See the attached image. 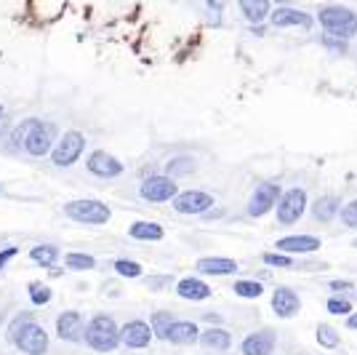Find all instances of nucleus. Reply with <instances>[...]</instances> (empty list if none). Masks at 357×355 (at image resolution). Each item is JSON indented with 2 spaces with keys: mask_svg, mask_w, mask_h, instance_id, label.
Returning <instances> with one entry per match:
<instances>
[{
  "mask_svg": "<svg viewBox=\"0 0 357 355\" xmlns=\"http://www.w3.org/2000/svg\"><path fill=\"white\" fill-rule=\"evenodd\" d=\"M8 339L17 345L24 355H46L49 353V331L33 321V313H21L8 326Z\"/></svg>",
  "mask_w": 357,
  "mask_h": 355,
  "instance_id": "nucleus-1",
  "label": "nucleus"
},
{
  "mask_svg": "<svg viewBox=\"0 0 357 355\" xmlns=\"http://www.w3.org/2000/svg\"><path fill=\"white\" fill-rule=\"evenodd\" d=\"M83 339L85 345L91 350H96V353H112L120 345V329L112 315L99 313V315H94L91 321L85 323Z\"/></svg>",
  "mask_w": 357,
  "mask_h": 355,
  "instance_id": "nucleus-2",
  "label": "nucleus"
},
{
  "mask_svg": "<svg viewBox=\"0 0 357 355\" xmlns=\"http://www.w3.org/2000/svg\"><path fill=\"white\" fill-rule=\"evenodd\" d=\"M317 22L325 30L328 38H339V40H349L357 35V14L344 8V6H323L317 11Z\"/></svg>",
  "mask_w": 357,
  "mask_h": 355,
  "instance_id": "nucleus-3",
  "label": "nucleus"
},
{
  "mask_svg": "<svg viewBox=\"0 0 357 355\" xmlns=\"http://www.w3.org/2000/svg\"><path fill=\"white\" fill-rule=\"evenodd\" d=\"M64 217L78 224H91V227H99L112 220V211L110 206L102 201H94V198H80V201H69L64 203Z\"/></svg>",
  "mask_w": 357,
  "mask_h": 355,
  "instance_id": "nucleus-4",
  "label": "nucleus"
},
{
  "mask_svg": "<svg viewBox=\"0 0 357 355\" xmlns=\"http://www.w3.org/2000/svg\"><path fill=\"white\" fill-rule=\"evenodd\" d=\"M83 150H85V136L80 131H64V134L53 142L49 155H51V163L56 169H69V166H75L80 160Z\"/></svg>",
  "mask_w": 357,
  "mask_h": 355,
  "instance_id": "nucleus-5",
  "label": "nucleus"
},
{
  "mask_svg": "<svg viewBox=\"0 0 357 355\" xmlns=\"http://www.w3.org/2000/svg\"><path fill=\"white\" fill-rule=\"evenodd\" d=\"M275 211H277V224H283V227L296 224L306 211V192L302 187H290L286 192H280Z\"/></svg>",
  "mask_w": 357,
  "mask_h": 355,
  "instance_id": "nucleus-6",
  "label": "nucleus"
},
{
  "mask_svg": "<svg viewBox=\"0 0 357 355\" xmlns=\"http://www.w3.org/2000/svg\"><path fill=\"white\" fill-rule=\"evenodd\" d=\"M214 195L211 192H203V190H184V192H176L171 198V206L176 214H187V217H198V214H205L211 211L214 206Z\"/></svg>",
  "mask_w": 357,
  "mask_h": 355,
  "instance_id": "nucleus-7",
  "label": "nucleus"
},
{
  "mask_svg": "<svg viewBox=\"0 0 357 355\" xmlns=\"http://www.w3.org/2000/svg\"><path fill=\"white\" fill-rule=\"evenodd\" d=\"M53 142H56V126L53 123H40L35 120V126L30 129V134L24 139V152L33 155V158H46L51 152Z\"/></svg>",
  "mask_w": 357,
  "mask_h": 355,
  "instance_id": "nucleus-8",
  "label": "nucleus"
},
{
  "mask_svg": "<svg viewBox=\"0 0 357 355\" xmlns=\"http://www.w3.org/2000/svg\"><path fill=\"white\" fill-rule=\"evenodd\" d=\"M176 192H179L176 179H171V176H166V174L147 176V179L139 185V195H141L147 203H166V201H171Z\"/></svg>",
  "mask_w": 357,
  "mask_h": 355,
  "instance_id": "nucleus-9",
  "label": "nucleus"
},
{
  "mask_svg": "<svg viewBox=\"0 0 357 355\" xmlns=\"http://www.w3.org/2000/svg\"><path fill=\"white\" fill-rule=\"evenodd\" d=\"M280 187L272 185V182H264V185H259L254 190V195H251V201H248V217L251 220H259V217H264V214H270L275 206H277V198H280Z\"/></svg>",
  "mask_w": 357,
  "mask_h": 355,
  "instance_id": "nucleus-10",
  "label": "nucleus"
},
{
  "mask_svg": "<svg viewBox=\"0 0 357 355\" xmlns=\"http://www.w3.org/2000/svg\"><path fill=\"white\" fill-rule=\"evenodd\" d=\"M85 169L91 171L94 176H99V179H115L125 171V166L107 150H94L85 158Z\"/></svg>",
  "mask_w": 357,
  "mask_h": 355,
  "instance_id": "nucleus-11",
  "label": "nucleus"
},
{
  "mask_svg": "<svg viewBox=\"0 0 357 355\" xmlns=\"http://www.w3.org/2000/svg\"><path fill=\"white\" fill-rule=\"evenodd\" d=\"M153 342V329L147 321H128L120 329V345H125L128 350H144Z\"/></svg>",
  "mask_w": 357,
  "mask_h": 355,
  "instance_id": "nucleus-12",
  "label": "nucleus"
},
{
  "mask_svg": "<svg viewBox=\"0 0 357 355\" xmlns=\"http://www.w3.org/2000/svg\"><path fill=\"white\" fill-rule=\"evenodd\" d=\"M275 345H277V337L272 329H259L240 342V355H272Z\"/></svg>",
  "mask_w": 357,
  "mask_h": 355,
  "instance_id": "nucleus-13",
  "label": "nucleus"
},
{
  "mask_svg": "<svg viewBox=\"0 0 357 355\" xmlns=\"http://www.w3.org/2000/svg\"><path fill=\"white\" fill-rule=\"evenodd\" d=\"M270 22H272V27H280V30H283V27H302V30H309L315 19L309 17L306 11H302V8L280 6V8L270 11Z\"/></svg>",
  "mask_w": 357,
  "mask_h": 355,
  "instance_id": "nucleus-14",
  "label": "nucleus"
},
{
  "mask_svg": "<svg viewBox=\"0 0 357 355\" xmlns=\"http://www.w3.org/2000/svg\"><path fill=\"white\" fill-rule=\"evenodd\" d=\"M83 315L78 310H67L56 318V337L62 342H80L83 339Z\"/></svg>",
  "mask_w": 357,
  "mask_h": 355,
  "instance_id": "nucleus-15",
  "label": "nucleus"
},
{
  "mask_svg": "<svg viewBox=\"0 0 357 355\" xmlns=\"http://www.w3.org/2000/svg\"><path fill=\"white\" fill-rule=\"evenodd\" d=\"M299 310H302V299H299V294H296L293 288L280 286L272 294L275 315H280V318H293V315H299Z\"/></svg>",
  "mask_w": 357,
  "mask_h": 355,
  "instance_id": "nucleus-16",
  "label": "nucleus"
},
{
  "mask_svg": "<svg viewBox=\"0 0 357 355\" xmlns=\"http://www.w3.org/2000/svg\"><path fill=\"white\" fill-rule=\"evenodd\" d=\"M320 246H323V240L315 236H288L275 243V249H280L283 254H312Z\"/></svg>",
  "mask_w": 357,
  "mask_h": 355,
  "instance_id": "nucleus-17",
  "label": "nucleus"
},
{
  "mask_svg": "<svg viewBox=\"0 0 357 355\" xmlns=\"http://www.w3.org/2000/svg\"><path fill=\"white\" fill-rule=\"evenodd\" d=\"M195 267L203 275H232V272H238V262L227 259V256H203V259H198Z\"/></svg>",
  "mask_w": 357,
  "mask_h": 355,
  "instance_id": "nucleus-18",
  "label": "nucleus"
},
{
  "mask_svg": "<svg viewBox=\"0 0 357 355\" xmlns=\"http://www.w3.org/2000/svg\"><path fill=\"white\" fill-rule=\"evenodd\" d=\"M198 337H200V329H198V323L192 321H173L168 334H166V339L173 342V345H195Z\"/></svg>",
  "mask_w": 357,
  "mask_h": 355,
  "instance_id": "nucleus-19",
  "label": "nucleus"
},
{
  "mask_svg": "<svg viewBox=\"0 0 357 355\" xmlns=\"http://www.w3.org/2000/svg\"><path fill=\"white\" fill-rule=\"evenodd\" d=\"M176 294L182 299H189V302H200V299H208L211 297V286L203 283L200 278H182L176 283Z\"/></svg>",
  "mask_w": 357,
  "mask_h": 355,
  "instance_id": "nucleus-20",
  "label": "nucleus"
},
{
  "mask_svg": "<svg viewBox=\"0 0 357 355\" xmlns=\"http://www.w3.org/2000/svg\"><path fill=\"white\" fill-rule=\"evenodd\" d=\"M240 6V14L245 17V22H251V24H261L264 19L270 17V11H272V3L270 0H238Z\"/></svg>",
  "mask_w": 357,
  "mask_h": 355,
  "instance_id": "nucleus-21",
  "label": "nucleus"
},
{
  "mask_svg": "<svg viewBox=\"0 0 357 355\" xmlns=\"http://www.w3.org/2000/svg\"><path fill=\"white\" fill-rule=\"evenodd\" d=\"M198 342L203 345V347H208V350H219V353H224V350H229L232 347V334L227 331V329H205V331H200V337H198Z\"/></svg>",
  "mask_w": 357,
  "mask_h": 355,
  "instance_id": "nucleus-22",
  "label": "nucleus"
},
{
  "mask_svg": "<svg viewBox=\"0 0 357 355\" xmlns=\"http://www.w3.org/2000/svg\"><path fill=\"white\" fill-rule=\"evenodd\" d=\"M339 208L341 206L336 195H323V198H317V201L312 203V217L317 222H323V224H331V222L336 220Z\"/></svg>",
  "mask_w": 357,
  "mask_h": 355,
  "instance_id": "nucleus-23",
  "label": "nucleus"
},
{
  "mask_svg": "<svg viewBox=\"0 0 357 355\" xmlns=\"http://www.w3.org/2000/svg\"><path fill=\"white\" fill-rule=\"evenodd\" d=\"M128 236L134 238V240H163L166 230L157 222H134L128 227Z\"/></svg>",
  "mask_w": 357,
  "mask_h": 355,
  "instance_id": "nucleus-24",
  "label": "nucleus"
},
{
  "mask_svg": "<svg viewBox=\"0 0 357 355\" xmlns=\"http://www.w3.org/2000/svg\"><path fill=\"white\" fill-rule=\"evenodd\" d=\"M59 256H62V251L53 243H37V246L30 249V259L40 267H53L59 262Z\"/></svg>",
  "mask_w": 357,
  "mask_h": 355,
  "instance_id": "nucleus-25",
  "label": "nucleus"
},
{
  "mask_svg": "<svg viewBox=\"0 0 357 355\" xmlns=\"http://www.w3.org/2000/svg\"><path fill=\"white\" fill-rule=\"evenodd\" d=\"M195 169H198V163H195L192 155H176L166 163V176H171V179L187 176V174H195Z\"/></svg>",
  "mask_w": 357,
  "mask_h": 355,
  "instance_id": "nucleus-26",
  "label": "nucleus"
},
{
  "mask_svg": "<svg viewBox=\"0 0 357 355\" xmlns=\"http://www.w3.org/2000/svg\"><path fill=\"white\" fill-rule=\"evenodd\" d=\"M64 265H67L69 270H94L96 267V259L91 256V254H80V251H69L67 256H64Z\"/></svg>",
  "mask_w": 357,
  "mask_h": 355,
  "instance_id": "nucleus-27",
  "label": "nucleus"
},
{
  "mask_svg": "<svg viewBox=\"0 0 357 355\" xmlns=\"http://www.w3.org/2000/svg\"><path fill=\"white\" fill-rule=\"evenodd\" d=\"M176 321L171 313H166V310H160V313H155L153 321H150V329H153V337L157 339H166V334H168L171 323Z\"/></svg>",
  "mask_w": 357,
  "mask_h": 355,
  "instance_id": "nucleus-28",
  "label": "nucleus"
},
{
  "mask_svg": "<svg viewBox=\"0 0 357 355\" xmlns=\"http://www.w3.org/2000/svg\"><path fill=\"white\" fill-rule=\"evenodd\" d=\"M317 342H320V347H325V350H333V347H339V334H336V329L333 326H325V323H320L317 326Z\"/></svg>",
  "mask_w": 357,
  "mask_h": 355,
  "instance_id": "nucleus-29",
  "label": "nucleus"
},
{
  "mask_svg": "<svg viewBox=\"0 0 357 355\" xmlns=\"http://www.w3.org/2000/svg\"><path fill=\"white\" fill-rule=\"evenodd\" d=\"M235 294L243 297V299H256V297L264 294V286L259 281H238L235 283Z\"/></svg>",
  "mask_w": 357,
  "mask_h": 355,
  "instance_id": "nucleus-30",
  "label": "nucleus"
},
{
  "mask_svg": "<svg viewBox=\"0 0 357 355\" xmlns=\"http://www.w3.org/2000/svg\"><path fill=\"white\" fill-rule=\"evenodd\" d=\"M112 267H115V272H118L120 278H139L141 275V265L131 262V259H118Z\"/></svg>",
  "mask_w": 357,
  "mask_h": 355,
  "instance_id": "nucleus-31",
  "label": "nucleus"
},
{
  "mask_svg": "<svg viewBox=\"0 0 357 355\" xmlns=\"http://www.w3.org/2000/svg\"><path fill=\"white\" fill-rule=\"evenodd\" d=\"M339 220H341V224H344V227H357V198L341 206Z\"/></svg>",
  "mask_w": 357,
  "mask_h": 355,
  "instance_id": "nucleus-32",
  "label": "nucleus"
},
{
  "mask_svg": "<svg viewBox=\"0 0 357 355\" xmlns=\"http://www.w3.org/2000/svg\"><path fill=\"white\" fill-rule=\"evenodd\" d=\"M35 120H37V118L21 120L17 129L11 131V142H14V147H21V145H24V139H27V134H30V129L35 126Z\"/></svg>",
  "mask_w": 357,
  "mask_h": 355,
  "instance_id": "nucleus-33",
  "label": "nucleus"
},
{
  "mask_svg": "<svg viewBox=\"0 0 357 355\" xmlns=\"http://www.w3.org/2000/svg\"><path fill=\"white\" fill-rule=\"evenodd\" d=\"M30 299H33V304H49L51 302V288L43 286V283H33L30 286Z\"/></svg>",
  "mask_w": 357,
  "mask_h": 355,
  "instance_id": "nucleus-34",
  "label": "nucleus"
},
{
  "mask_svg": "<svg viewBox=\"0 0 357 355\" xmlns=\"http://www.w3.org/2000/svg\"><path fill=\"white\" fill-rule=\"evenodd\" d=\"M261 262L272 265V267H293L290 254H261Z\"/></svg>",
  "mask_w": 357,
  "mask_h": 355,
  "instance_id": "nucleus-35",
  "label": "nucleus"
},
{
  "mask_svg": "<svg viewBox=\"0 0 357 355\" xmlns=\"http://www.w3.org/2000/svg\"><path fill=\"white\" fill-rule=\"evenodd\" d=\"M328 313H333V315H347V313H352V302H349V299H336V297H331V299H328Z\"/></svg>",
  "mask_w": 357,
  "mask_h": 355,
  "instance_id": "nucleus-36",
  "label": "nucleus"
},
{
  "mask_svg": "<svg viewBox=\"0 0 357 355\" xmlns=\"http://www.w3.org/2000/svg\"><path fill=\"white\" fill-rule=\"evenodd\" d=\"M17 254H19L17 246H8V249H3V251H0V270H3V267H6V265H8V262L17 256Z\"/></svg>",
  "mask_w": 357,
  "mask_h": 355,
  "instance_id": "nucleus-37",
  "label": "nucleus"
},
{
  "mask_svg": "<svg viewBox=\"0 0 357 355\" xmlns=\"http://www.w3.org/2000/svg\"><path fill=\"white\" fill-rule=\"evenodd\" d=\"M331 291H352L349 281H331Z\"/></svg>",
  "mask_w": 357,
  "mask_h": 355,
  "instance_id": "nucleus-38",
  "label": "nucleus"
},
{
  "mask_svg": "<svg viewBox=\"0 0 357 355\" xmlns=\"http://www.w3.org/2000/svg\"><path fill=\"white\" fill-rule=\"evenodd\" d=\"M347 329H352V331H357V313H352V315L347 318Z\"/></svg>",
  "mask_w": 357,
  "mask_h": 355,
  "instance_id": "nucleus-39",
  "label": "nucleus"
},
{
  "mask_svg": "<svg viewBox=\"0 0 357 355\" xmlns=\"http://www.w3.org/2000/svg\"><path fill=\"white\" fill-rule=\"evenodd\" d=\"M8 129H11V123H8V120H6V118H0V136H3V134H8Z\"/></svg>",
  "mask_w": 357,
  "mask_h": 355,
  "instance_id": "nucleus-40",
  "label": "nucleus"
},
{
  "mask_svg": "<svg viewBox=\"0 0 357 355\" xmlns=\"http://www.w3.org/2000/svg\"><path fill=\"white\" fill-rule=\"evenodd\" d=\"M0 118H3V104H0Z\"/></svg>",
  "mask_w": 357,
  "mask_h": 355,
  "instance_id": "nucleus-41",
  "label": "nucleus"
}]
</instances>
